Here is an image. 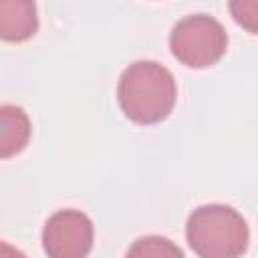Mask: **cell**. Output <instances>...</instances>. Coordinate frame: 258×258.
<instances>
[{"instance_id": "6da1fadb", "label": "cell", "mask_w": 258, "mask_h": 258, "mask_svg": "<svg viewBox=\"0 0 258 258\" xmlns=\"http://www.w3.org/2000/svg\"><path fill=\"white\" fill-rule=\"evenodd\" d=\"M177 89L173 75L155 60L129 64L117 85V99L125 117L141 125L163 121L175 105Z\"/></svg>"}, {"instance_id": "7a4b0ae2", "label": "cell", "mask_w": 258, "mask_h": 258, "mask_svg": "<svg viewBox=\"0 0 258 258\" xmlns=\"http://www.w3.org/2000/svg\"><path fill=\"white\" fill-rule=\"evenodd\" d=\"M189 248L204 258H234L246 252L250 232L246 220L230 206L208 204L191 212L185 224Z\"/></svg>"}, {"instance_id": "3957f363", "label": "cell", "mask_w": 258, "mask_h": 258, "mask_svg": "<svg viewBox=\"0 0 258 258\" xmlns=\"http://www.w3.org/2000/svg\"><path fill=\"white\" fill-rule=\"evenodd\" d=\"M169 48L181 64L189 69H206L224 56L228 34L216 18L208 14H189L171 28Z\"/></svg>"}, {"instance_id": "277c9868", "label": "cell", "mask_w": 258, "mask_h": 258, "mask_svg": "<svg viewBox=\"0 0 258 258\" xmlns=\"http://www.w3.org/2000/svg\"><path fill=\"white\" fill-rule=\"evenodd\" d=\"M42 248L50 258H83L93 248V222L79 210L54 212L42 230Z\"/></svg>"}, {"instance_id": "5b68a950", "label": "cell", "mask_w": 258, "mask_h": 258, "mask_svg": "<svg viewBox=\"0 0 258 258\" xmlns=\"http://www.w3.org/2000/svg\"><path fill=\"white\" fill-rule=\"evenodd\" d=\"M38 30L34 0H0V36L8 42L28 40Z\"/></svg>"}, {"instance_id": "8992f818", "label": "cell", "mask_w": 258, "mask_h": 258, "mask_svg": "<svg viewBox=\"0 0 258 258\" xmlns=\"http://www.w3.org/2000/svg\"><path fill=\"white\" fill-rule=\"evenodd\" d=\"M30 139L28 115L16 105L0 107V155L10 157L20 153Z\"/></svg>"}, {"instance_id": "52a82bcc", "label": "cell", "mask_w": 258, "mask_h": 258, "mask_svg": "<svg viewBox=\"0 0 258 258\" xmlns=\"http://www.w3.org/2000/svg\"><path fill=\"white\" fill-rule=\"evenodd\" d=\"M127 256H181V250L173 246L167 238L145 236V238H139L127 250Z\"/></svg>"}, {"instance_id": "ba28073f", "label": "cell", "mask_w": 258, "mask_h": 258, "mask_svg": "<svg viewBox=\"0 0 258 258\" xmlns=\"http://www.w3.org/2000/svg\"><path fill=\"white\" fill-rule=\"evenodd\" d=\"M230 14L238 26L258 34V0H230Z\"/></svg>"}]
</instances>
